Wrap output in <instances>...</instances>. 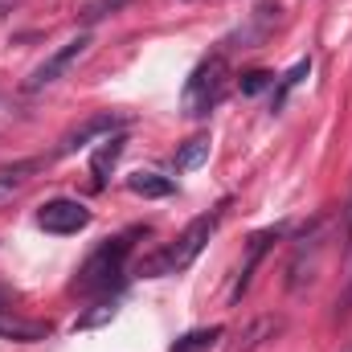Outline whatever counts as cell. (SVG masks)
Listing matches in <instances>:
<instances>
[{"label": "cell", "instance_id": "8992f818", "mask_svg": "<svg viewBox=\"0 0 352 352\" xmlns=\"http://www.w3.org/2000/svg\"><path fill=\"white\" fill-rule=\"evenodd\" d=\"M123 123H127V119H123V115H115V111H98V115H90V119H82L78 127H70V131L62 135L58 156H74L78 148H87L90 140H98V135H115Z\"/></svg>", "mask_w": 352, "mask_h": 352}, {"label": "cell", "instance_id": "ac0fdd59", "mask_svg": "<svg viewBox=\"0 0 352 352\" xmlns=\"http://www.w3.org/2000/svg\"><path fill=\"white\" fill-rule=\"evenodd\" d=\"M8 303H12V295H8V291H4V287H0V311H12V307H8Z\"/></svg>", "mask_w": 352, "mask_h": 352}, {"label": "cell", "instance_id": "9c48e42d", "mask_svg": "<svg viewBox=\"0 0 352 352\" xmlns=\"http://www.w3.org/2000/svg\"><path fill=\"white\" fill-rule=\"evenodd\" d=\"M50 336V324L41 320H21L12 311H0V340H21V344H33V340H45Z\"/></svg>", "mask_w": 352, "mask_h": 352}, {"label": "cell", "instance_id": "52a82bcc", "mask_svg": "<svg viewBox=\"0 0 352 352\" xmlns=\"http://www.w3.org/2000/svg\"><path fill=\"white\" fill-rule=\"evenodd\" d=\"M283 234H287V226H270V230H263V234H254V238H250L246 263H242V270H238V283H234V299H242V295H246V287H250V274H254V266L263 263V254L270 250V242H278Z\"/></svg>", "mask_w": 352, "mask_h": 352}, {"label": "cell", "instance_id": "8fae6325", "mask_svg": "<svg viewBox=\"0 0 352 352\" xmlns=\"http://www.w3.org/2000/svg\"><path fill=\"white\" fill-rule=\"evenodd\" d=\"M307 74H311V58H299V62H295V66L278 78V90H274V98H270V111H283V107H287V94L299 87Z\"/></svg>", "mask_w": 352, "mask_h": 352}, {"label": "cell", "instance_id": "e0dca14e", "mask_svg": "<svg viewBox=\"0 0 352 352\" xmlns=\"http://www.w3.org/2000/svg\"><path fill=\"white\" fill-rule=\"evenodd\" d=\"M107 320H115V303H98V311L82 316L74 328H82V332H87V328H98V324H107Z\"/></svg>", "mask_w": 352, "mask_h": 352}, {"label": "cell", "instance_id": "5bb4252c", "mask_svg": "<svg viewBox=\"0 0 352 352\" xmlns=\"http://www.w3.org/2000/svg\"><path fill=\"white\" fill-rule=\"evenodd\" d=\"M45 168V160L41 156H33V160H16V164H4L0 168V188H16V184H25L33 173H41Z\"/></svg>", "mask_w": 352, "mask_h": 352}, {"label": "cell", "instance_id": "30bf717a", "mask_svg": "<svg viewBox=\"0 0 352 352\" xmlns=\"http://www.w3.org/2000/svg\"><path fill=\"white\" fill-rule=\"evenodd\" d=\"M127 188H131L135 197L160 201V197H173L176 192V180L173 176H160V173H135V176H127Z\"/></svg>", "mask_w": 352, "mask_h": 352}, {"label": "cell", "instance_id": "277c9868", "mask_svg": "<svg viewBox=\"0 0 352 352\" xmlns=\"http://www.w3.org/2000/svg\"><path fill=\"white\" fill-rule=\"evenodd\" d=\"M87 50H90V33L70 37L66 45H58V50H54V54H50V58H45V62H41L29 78H25V90H29V94H37V90L54 87V82H58V78H62L74 62H82V58H87Z\"/></svg>", "mask_w": 352, "mask_h": 352}, {"label": "cell", "instance_id": "2e32d148", "mask_svg": "<svg viewBox=\"0 0 352 352\" xmlns=\"http://www.w3.org/2000/svg\"><path fill=\"white\" fill-rule=\"evenodd\" d=\"M238 87H242V94H263V90L274 87V74L270 70H246Z\"/></svg>", "mask_w": 352, "mask_h": 352}, {"label": "cell", "instance_id": "3957f363", "mask_svg": "<svg viewBox=\"0 0 352 352\" xmlns=\"http://www.w3.org/2000/svg\"><path fill=\"white\" fill-rule=\"evenodd\" d=\"M226 82H230V62H226V50H217V54H209L205 62H197V70L188 74L184 94H180V111H184L188 119L209 115V111L221 102Z\"/></svg>", "mask_w": 352, "mask_h": 352}, {"label": "cell", "instance_id": "ba28073f", "mask_svg": "<svg viewBox=\"0 0 352 352\" xmlns=\"http://www.w3.org/2000/svg\"><path fill=\"white\" fill-rule=\"evenodd\" d=\"M123 148H127V135H123V131L102 135L98 152L90 156V176H94V188H102V184H107V176L115 173V164H119V156H123Z\"/></svg>", "mask_w": 352, "mask_h": 352}, {"label": "cell", "instance_id": "5b68a950", "mask_svg": "<svg viewBox=\"0 0 352 352\" xmlns=\"http://www.w3.org/2000/svg\"><path fill=\"white\" fill-rule=\"evenodd\" d=\"M37 226H41L45 234L66 238V234L87 230L90 226V209L82 205V201H74V197H54V201H45V205L37 209Z\"/></svg>", "mask_w": 352, "mask_h": 352}, {"label": "cell", "instance_id": "7c38bea8", "mask_svg": "<svg viewBox=\"0 0 352 352\" xmlns=\"http://www.w3.org/2000/svg\"><path fill=\"white\" fill-rule=\"evenodd\" d=\"M217 340H221V328H217V324H213V328H192V332H184L168 352H209Z\"/></svg>", "mask_w": 352, "mask_h": 352}, {"label": "cell", "instance_id": "6da1fadb", "mask_svg": "<svg viewBox=\"0 0 352 352\" xmlns=\"http://www.w3.org/2000/svg\"><path fill=\"white\" fill-rule=\"evenodd\" d=\"M221 213H226V205H217L213 213H205V217H197L180 238H176L173 246H164L160 254H152L148 263H144V274H152V278H160V274H180L184 266H192V258L209 246V238H213V230L221 226Z\"/></svg>", "mask_w": 352, "mask_h": 352}, {"label": "cell", "instance_id": "ffe728a7", "mask_svg": "<svg viewBox=\"0 0 352 352\" xmlns=\"http://www.w3.org/2000/svg\"><path fill=\"white\" fill-rule=\"evenodd\" d=\"M349 234H352V205H349Z\"/></svg>", "mask_w": 352, "mask_h": 352}, {"label": "cell", "instance_id": "7a4b0ae2", "mask_svg": "<svg viewBox=\"0 0 352 352\" xmlns=\"http://www.w3.org/2000/svg\"><path fill=\"white\" fill-rule=\"evenodd\" d=\"M131 234H119V238H107L94 254H90L78 278H74V291L82 295H111V287L123 283V266H127V254H131Z\"/></svg>", "mask_w": 352, "mask_h": 352}, {"label": "cell", "instance_id": "d6986e66", "mask_svg": "<svg viewBox=\"0 0 352 352\" xmlns=\"http://www.w3.org/2000/svg\"><path fill=\"white\" fill-rule=\"evenodd\" d=\"M352 311V287H349V295H344V307H340V316H349Z\"/></svg>", "mask_w": 352, "mask_h": 352}, {"label": "cell", "instance_id": "4fadbf2b", "mask_svg": "<svg viewBox=\"0 0 352 352\" xmlns=\"http://www.w3.org/2000/svg\"><path fill=\"white\" fill-rule=\"evenodd\" d=\"M209 144H213L209 135H192L188 144H180V152H176V160H173L176 173H188V168H197V164L209 156Z\"/></svg>", "mask_w": 352, "mask_h": 352}, {"label": "cell", "instance_id": "9a60e30c", "mask_svg": "<svg viewBox=\"0 0 352 352\" xmlns=\"http://www.w3.org/2000/svg\"><path fill=\"white\" fill-rule=\"evenodd\" d=\"M127 0H90L82 4V25H94V21H102V16H111V12H119Z\"/></svg>", "mask_w": 352, "mask_h": 352}]
</instances>
